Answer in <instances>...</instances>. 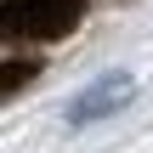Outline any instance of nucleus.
<instances>
[{
	"label": "nucleus",
	"mask_w": 153,
	"mask_h": 153,
	"mask_svg": "<svg viewBox=\"0 0 153 153\" xmlns=\"http://www.w3.org/2000/svg\"><path fill=\"white\" fill-rule=\"evenodd\" d=\"M79 17H85V0H6L0 6V28L17 40H62Z\"/></svg>",
	"instance_id": "1"
},
{
	"label": "nucleus",
	"mask_w": 153,
	"mask_h": 153,
	"mask_svg": "<svg viewBox=\"0 0 153 153\" xmlns=\"http://www.w3.org/2000/svg\"><path fill=\"white\" fill-rule=\"evenodd\" d=\"M28 79H34V62H6L0 68V97L17 91V85H28Z\"/></svg>",
	"instance_id": "2"
}]
</instances>
